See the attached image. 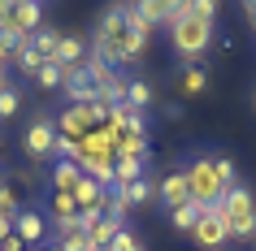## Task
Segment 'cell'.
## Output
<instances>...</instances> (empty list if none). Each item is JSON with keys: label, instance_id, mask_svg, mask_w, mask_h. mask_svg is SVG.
<instances>
[{"label": "cell", "instance_id": "1", "mask_svg": "<svg viewBox=\"0 0 256 251\" xmlns=\"http://www.w3.org/2000/svg\"><path fill=\"white\" fill-rule=\"evenodd\" d=\"M217 208H222V217H226L230 238H234V243H252V238H256V195L243 182L230 186Z\"/></svg>", "mask_w": 256, "mask_h": 251}, {"label": "cell", "instance_id": "2", "mask_svg": "<svg viewBox=\"0 0 256 251\" xmlns=\"http://www.w3.org/2000/svg\"><path fill=\"white\" fill-rule=\"evenodd\" d=\"M187 191H191V204H200V208H217L222 204V195H226L230 186L217 178V169H213V156L208 152H200V156H191L187 160Z\"/></svg>", "mask_w": 256, "mask_h": 251}, {"label": "cell", "instance_id": "3", "mask_svg": "<svg viewBox=\"0 0 256 251\" xmlns=\"http://www.w3.org/2000/svg\"><path fill=\"white\" fill-rule=\"evenodd\" d=\"M213 35H217V30L208 26V22H196V17L170 26V43H174V52L182 56V61H191V65H200V61H204V52L213 48Z\"/></svg>", "mask_w": 256, "mask_h": 251}, {"label": "cell", "instance_id": "4", "mask_svg": "<svg viewBox=\"0 0 256 251\" xmlns=\"http://www.w3.org/2000/svg\"><path fill=\"white\" fill-rule=\"evenodd\" d=\"M191 243L200 251H222L230 243V225H226V217H222V208H204L200 212V221L191 230Z\"/></svg>", "mask_w": 256, "mask_h": 251}, {"label": "cell", "instance_id": "5", "mask_svg": "<svg viewBox=\"0 0 256 251\" xmlns=\"http://www.w3.org/2000/svg\"><path fill=\"white\" fill-rule=\"evenodd\" d=\"M52 143H56V121L52 117H35L22 134V147H26L30 160H52Z\"/></svg>", "mask_w": 256, "mask_h": 251}, {"label": "cell", "instance_id": "6", "mask_svg": "<svg viewBox=\"0 0 256 251\" xmlns=\"http://www.w3.org/2000/svg\"><path fill=\"white\" fill-rule=\"evenodd\" d=\"M44 26V9L35 4V0H14V9H9V35H18V39H30L35 30Z\"/></svg>", "mask_w": 256, "mask_h": 251}, {"label": "cell", "instance_id": "7", "mask_svg": "<svg viewBox=\"0 0 256 251\" xmlns=\"http://www.w3.org/2000/svg\"><path fill=\"white\" fill-rule=\"evenodd\" d=\"M14 234L26 243V251L44 247V238H48V217L40 208H18V221H14Z\"/></svg>", "mask_w": 256, "mask_h": 251}, {"label": "cell", "instance_id": "8", "mask_svg": "<svg viewBox=\"0 0 256 251\" xmlns=\"http://www.w3.org/2000/svg\"><path fill=\"white\" fill-rule=\"evenodd\" d=\"M191 199V191H187V173L182 169H174V173H165L161 182H156V204H161L165 212H174V208H182Z\"/></svg>", "mask_w": 256, "mask_h": 251}, {"label": "cell", "instance_id": "9", "mask_svg": "<svg viewBox=\"0 0 256 251\" xmlns=\"http://www.w3.org/2000/svg\"><path fill=\"white\" fill-rule=\"evenodd\" d=\"M61 91L70 95V104H96L100 100V91H96V82H92V74L87 69H66V82H61Z\"/></svg>", "mask_w": 256, "mask_h": 251}, {"label": "cell", "instance_id": "10", "mask_svg": "<svg viewBox=\"0 0 256 251\" xmlns=\"http://www.w3.org/2000/svg\"><path fill=\"white\" fill-rule=\"evenodd\" d=\"M52 65H61V69H78V65H87V39H82V35H61Z\"/></svg>", "mask_w": 256, "mask_h": 251}, {"label": "cell", "instance_id": "11", "mask_svg": "<svg viewBox=\"0 0 256 251\" xmlns=\"http://www.w3.org/2000/svg\"><path fill=\"white\" fill-rule=\"evenodd\" d=\"M126 230V221L122 217H100L96 225H87V243H92V251H108L113 247V238Z\"/></svg>", "mask_w": 256, "mask_h": 251}, {"label": "cell", "instance_id": "12", "mask_svg": "<svg viewBox=\"0 0 256 251\" xmlns=\"http://www.w3.org/2000/svg\"><path fill=\"white\" fill-rule=\"evenodd\" d=\"M61 221H78V199L66 191H52L48 195V225H61Z\"/></svg>", "mask_w": 256, "mask_h": 251}, {"label": "cell", "instance_id": "13", "mask_svg": "<svg viewBox=\"0 0 256 251\" xmlns=\"http://www.w3.org/2000/svg\"><path fill=\"white\" fill-rule=\"evenodd\" d=\"M82 182V169L74 165V160H52V191H66V195H74Z\"/></svg>", "mask_w": 256, "mask_h": 251}, {"label": "cell", "instance_id": "14", "mask_svg": "<svg viewBox=\"0 0 256 251\" xmlns=\"http://www.w3.org/2000/svg\"><path fill=\"white\" fill-rule=\"evenodd\" d=\"M174 87H178V95H204L208 91V69L204 65H187L174 78Z\"/></svg>", "mask_w": 256, "mask_h": 251}, {"label": "cell", "instance_id": "15", "mask_svg": "<svg viewBox=\"0 0 256 251\" xmlns=\"http://www.w3.org/2000/svg\"><path fill=\"white\" fill-rule=\"evenodd\" d=\"M118 191H122V199H126V208H144V204L156 199V182H152L148 173H144L139 182H130V186H118Z\"/></svg>", "mask_w": 256, "mask_h": 251}, {"label": "cell", "instance_id": "16", "mask_svg": "<svg viewBox=\"0 0 256 251\" xmlns=\"http://www.w3.org/2000/svg\"><path fill=\"white\" fill-rule=\"evenodd\" d=\"M61 35H66V30L40 26V30H35V35H30V48H35V52H40L44 61H52V56H56V43H61Z\"/></svg>", "mask_w": 256, "mask_h": 251}, {"label": "cell", "instance_id": "17", "mask_svg": "<svg viewBox=\"0 0 256 251\" xmlns=\"http://www.w3.org/2000/svg\"><path fill=\"white\" fill-rule=\"evenodd\" d=\"M14 69H18V74H26V78H35V74L44 69V56L35 52V48H30V39H26V43H22V48L14 52Z\"/></svg>", "mask_w": 256, "mask_h": 251}, {"label": "cell", "instance_id": "18", "mask_svg": "<svg viewBox=\"0 0 256 251\" xmlns=\"http://www.w3.org/2000/svg\"><path fill=\"white\" fill-rule=\"evenodd\" d=\"M200 204H191V199H187V204H182V208H174V212H170V225H174V230H178V234H191V230H196V221H200Z\"/></svg>", "mask_w": 256, "mask_h": 251}, {"label": "cell", "instance_id": "19", "mask_svg": "<svg viewBox=\"0 0 256 251\" xmlns=\"http://www.w3.org/2000/svg\"><path fill=\"white\" fill-rule=\"evenodd\" d=\"M126 104L144 113V108L152 104V82H144V78H135V74H130V82H126Z\"/></svg>", "mask_w": 256, "mask_h": 251}, {"label": "cell", "instance_id": "20", "mask_svg": "<svg viewBox=\"0 0 256 251\" xmlns=\"http://www.w3.org/2000/svg\"><path fill=\"white\" fill-rule=\"evenodd\" d=\"M18 108H22V91H18L14 82L4 78V82H0V121L18 117Z\"/></svg>", "mask_w": 256, "mask_h": 251}, {"label": "cell", "instance_id": "21", "mask_svg": "<svg viewBox=\"0 0 256 251\" xmlns=\"http://www.w3.org/2000/svg\"><path fill=\"white\" fill-rule=\"evenodd\" d=\"M35 82H40L44 91H56V87L66 82V69H61V65H52V61H44V69L35 74Z\"/></svg>", "mask_w": 256, "mask_h": 251}, {"label": "cell", "instance_id": "22", "mask_svg": "<svg viewBox=\"0 0 256 251\" xmlns=\"http://www.w3.org/2000/svg\"><path fill=\"white\" fill-rule=\"evenodd\" d=\"M18 186L14 182H0V217H18Z\"/></svg>", "mask_w": 256, "mask_h": 251}, {"label": "cell", "instance_id": "23", "mask_svg": "<svg viewBox=\"0 0 256 251\" xmlns=\"http://www.w3.org/2000/svg\"><path fill=\"white\" fill-rule=\"evenodd\" d=\"M191 17L213 26V22H217V0H191Z\"/></svg>", "mask_w": 256, "mask_h": 251}, {"label": "cell", "instance_id": "24", "mask_svg": "<svg viewBox=\"0 0 256 251\" xmlns=\"http://www.w3.org/2000/svg\"><path fill=\"white\" fill-rule=\"evenodd\" d=\"M213 169H217V178H222L226 186L239 182V178H234V160H230V156H213Z\"/></svg>", "mask_w": 256, "mask_h": 251}, {"label": "cell", "instance_id": "25", "mask_svg": "<svg viewBox=\"0 0 256 251\" xmlns=\"http://www.w3.org/2000/svg\"><path fill=\"white\" fill-rule=\"evenodd\" d=\"M0 78H4V65H0Z\"/></svg>", "mask_w": 256, "mask_h": 251}]
</instances>
